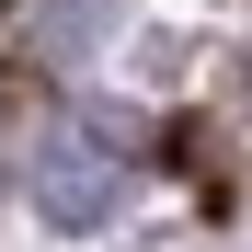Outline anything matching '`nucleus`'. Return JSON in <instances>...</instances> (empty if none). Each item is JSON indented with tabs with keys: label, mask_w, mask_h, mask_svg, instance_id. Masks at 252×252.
Masks as SVG:
<instances>
[{
	"label": "nucleus",
	"mask_w": 252,
	"mask_h": 252,
	"mask_svg": "<svg viewBox=\"0 0 252 252\" xmlns=\"http://www.w3.org/2000/svg\"><path fill=\"white\" fill-rule=\"evenodd\" d=\"M103 12H115V0H46V23H58V34H92Z\"/></svg>",
	"instance_id": "f03ea898"
},
{
	"label": "nucleus",
	"mask_w": 252,
	"mask_h": 252,
	"mask_svg": "<svg viewBox=\"0 0 252 252\" xmlns=\"http://www.w3.org/2000/svg\"><path fill=\"white\" fill-rule=\"evenodd\" d=\"M115 184H126V149L103 138V115H69V126L34 138V218L46 229H103Z\"/></svg>",
	"instance_id": "f257e3e1"
}]
</instances>
